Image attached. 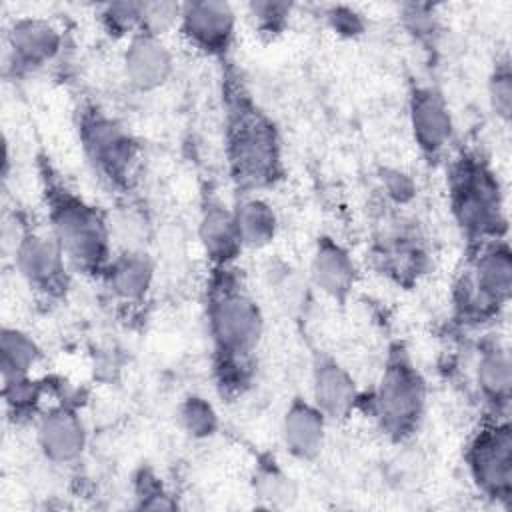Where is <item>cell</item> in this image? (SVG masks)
Masks as SVG:
<instances>
[{
  "label": "cell",
  "mask_w": 512,
  "mask_h": 512,
  "mask_svg": "<svg viewBox=\"0 0 512 512\" xmlns=\"http://www.w3.org/2000/svg\"><path fill=\"white\" fill-rule=\"evenodd\" d=\"M326 416L312 400L294 398L282 418V442L296 460H314L326 440Z\"/></svg>",
  "instance_id": "e0dca14e"
},
{
  "label": "cell",
  "mask_w": 512,
  "mask_h": 512,
  "mask_svg": "<svg viewBox=\"0 0 512 512\" xmlns=\"http://www.w3.org/2000/svg\"><path fill=\"white\" fill-rule=\"evenodd\" d=\"M42 352L36 340L20 328H2L0 336V372L2 380L30 376Z\"/></svg>",
  "instance_id": "7402d4cb"
},
{
  "label": "cell",
  "mask_w": 512,
  "mask_h": 512,
  "mask_svg": "<svg viewBox=\"0 0 512 512\" xmlns=\"http://www.w3.org/2000/svg\"><path fill=\"white\" fill-rule=\"evenodd\" d=\"M488 98L494 114L500 120L508 122L512 114V72H510L508 58L498 60L494 64V70L488 82Z\"/></svg>",
  "instance_id": "484cf974"
},
{
  "label": "cell",
  "mask_w": 512,
  "mask_h": 512,
  "mask_svg": "<svg viewBox=\"0 0 512 512\" xmlns=\"http://www.w3.org/2000/svg\"><path fill=\"white\" fill-rule=\"evenodd\" d=\"M312 284L336 302H344L356 282V266L350 252L336 240L322 236L310 260Z\"/></svg>",
  "instance_id": "2e32d148"
},
{
  "label": "cell",
  "mask_w": 512,
  "mask_h": 512,
  "mask_svg": "<svg viewBox=\"0 0 512 512\" xmlns=\"http://www.w3.org/2000/svg\"><path fill=\"white\" fill-rule=\"evenodd\" d=\"M48 226L70 266L84 274H102L112 260L104 216L60 182L46 184Z\"/></svg>",
  "instance_id": "7a4b0ae2"
},
{
  "label": "cell",
  "mask_w": 512,
  "mask_h": 512,
  "mask_svg": "<svg viewBox=\"0 0 512 512\" xmlns=\"http://www.w3.org/2000/svg\"><path fill=\"white\" fill-rule=\"evenodd\" d=\"M40 384L32 380V376H20V378H8L2 380V394L8 410H12L14 416H28L34 414L40 402Z\"/></svg>",
  "instance_id": "d4e9b609"
},
{
  "label": "cell",
  "mask_w": 512,
  "mask_h": 512,
  "mask_svg": "<svg viewBox=\"0 0 512 512\" xmlns=\"http://www.w3.org/2000/svg\"><path fill=\"white\" fill-rule=\"evenodd\" d=\"M146 2H112L100 8V22L112 36H134L142 28Z\"/></svg>",
  "instance_id": "cb8c5ba5"
},
{
  "label": "cell",
  "mask_w": 512,
  "mask_h": 512,
  "mask_svg": "<svg viewBox=\"0 0 512 512\" xmlns=\"http://www.w3.org/2000/svg\"><path fill=\"white\" fill-rule=\"evenodd\" d=\"M426 406V386L400 350L392 352L372 394V414L382 432L402 440L416 432Z\"/></svg>",
  "instance_id": "5b68a950"
},
{
  "label": "cell",
  "mask_w": 512,
  "mask_h": 512,
  "mask_svg": "<svg viewBox=\"0 0 512 512\" xmlns=\"http://www.w3.org/2000/svg\"><path fill=\"white\" fill-rule=\"evenodd\" d=\"M256 492L262 498H270L272 504H276L280 500L288 502V496H296L290 478L278 466H274V462L266 464L258 470Z\"/></svg>",
  "instance_id": "4316f807"
},
{
  "label": "cell",
  "mask_w": 512,
  "mask_h": 512,
  "mask_svg": "<svg viewBox=\"0 0 512 512\" xmlns=\"http://www.w3.org/2000/svg\"><path fill=\"white\" fill-rule=\"evenodd\" d=\"M226 150L234 180L248 192L272 184L282 174L280 140L272 122L240 94L228 104Z\"/></svg>",
  "instance_id": "3957f363"
},
{
  "label": "cell",
  "mask_w": 512,
  "mask_h": 512,
  "mask_svg": "<svg viewBox=\"0 0 512 512\" xmlns=\"http://www.w3.org/2000/svg\"><path fill=\"white\" fill-rule=\"evenodd\" d=\"M138 498H142V508H172L174 504L168 500L162 484L156 478H148V474L138 480Z\"/></svg>",
  "instance_id": "f546056e"
},
{
  "label": "cell",
  "mask_w": 512,
  "mask_h": 512,
  "mask_svg": "<svg viewBox=\"0 0 512 512\" xmlns=\"http://www.w3.org/2000/svg\"><path fill=\"white\" fill-rule=\"evenodd\" d=\"M60 48V30L44 18H18L8 32V50L16 70L42 68L58 56Z\"/></svg>",
  "instance_id": "5bb4252c"
},
{
  "label": "cell",
  "mask_w": 512,
  "mask_h": 512,
  "mask_svg": "<svg viewBox=\"0 0 512 512\" xmlns=\"http://www.w3.org/2000/svg\"><path fill=\"white\" fill-rule=\"evenodd\" d=\"M178 424L192 438H210L218 430V416L212 404L202 396H190L178 406Z\"/></svg>",
  "instance_id": "603a6c76"
},
{
  "label": "cell",
  "mask_w": 512,
  "mask_h": 512,
  "mask_svg": "<svg viewBox=\"0 0 512 512\" xmlns=\"http://www.w3.org/2000/svg\"><path fill=\"white\" fill-rule=\"evenodd\" d=\"M384 186L388 190V196H392L396 202H406L414 196L412 180L398 170L384 172Z\"/></svg>",
  "instance_id": "4dcf8cb0"
},
{
  "label": "cell",
  "mask_w": 512,
  "mask_h": 512,
  "mask_svg": "<svg viewBox=\"0 0 512 512\" xmlns=\"http://www.w3.org/2000/svg\"><path fill=\"white\" fill-rule=\"evenodd\" d=\"M326 20L332 26V30H336L342 36H356L364 30L360 14L346 6H332L326 14Z\"/></svg>",
  "instance_id": "f1b7e54d"
},
{
  "label": "cell",
  "mask_w": 512,
  "mask_h": 512,
  "mask_svg": "<svg viewBox=\"0 0 512 512\" xmlns=\"http://www.w3.org/2000/svg\"><path fill=\"white\" fill-rule=\"evenodd\" d=\"M236 20V12L228 2H186L180 4L178 30L194 50L222 56L234 42Z\"/></svg>",
  "instance_id": "30bf717a"
},
{
  "label": "cell",
  "mask_w": 512,
  "mask_h": 512,
  "mask_svg": "<svg viewBox=\"0 0 512 512\" xmlns=\"http://www.w3.org/2000/svg\"><path fill=\"white\" fill-rule=\"evenodd\" d=\"M464 316L486 318L502 308L512 292V254L504 240L480 244L470 270L458 286Z\"/></svg>",
  "instance_id": "52a82bcc"
},
{
  "label": "cell",
  "mask_w": 512,
  "mask_h": 512,
  "mask_svg": "<svg viewBox=\"0 0 512 512\" xmlns=\"http://www.w3.org/2000/svg\"><path fill=\"white\" fill-rule=\"evenodd\" d=\"M450 208L470 242L502 240L506 214L498 178L476 154H462L450 174Z\"/></svg>",
  "instance_id": "277c9868"
},
{
  "label": "cell",
  "mask_w": 512,
  "mask_h": 512,
  "mask_svg": "<svg viewBox=\"0 0 512 512\" xmlns=\"http://www.w3.org/2000/svg\"><path fill=\"white\" fill-rule=\"evenodd\" d=\"M468 472L478 490L494 500L508 502L512 494V434L506 416L486 422L464 452Z\"/></svg>",
  "instance_id": "ba28073f"
},
{
  "label": "cell",
  "mask_w": 512,
  "mask_h": 512,
  "mask_svg": "<svg viewBox=\"0 0 512 512\" xmlns=\"http://www.w3.org/2000/svg\"><path fill=\"white\" fill-rule=\"evenodd\" d=\"M410 128L416 146L436 158L450 144L454 122L446 98L432 86H420L410 96Z\"/></svg>",
  "instance_id": "7c38bea8"
},
{
  "label": "cell",
  "mask_w": 512,
  "mask_h": 512,
  "mask_svg": "<svg viewBox=\"0 0 512 512\" xmlns=\"http://www.w3.org/2000/svg\"><path fill=\"white\" fill-rule=\"evenodd\" d=\"M78 134L94 170L112 186H130L140 160V148L132 134L96 106L80 112Z\"/></svg>",
  "instance_id": "8992f818"
},
{
  "label": "cell",
  "mask_w": 512,
  "mask_h": 512,
  "mask_svg": "<svg viewBox=\"0 0 512 512\" xmlns=\"http://www.w3.org/2000/svg\"><path fill=\"white\" fill-rule=\"evenodd\" d=\"M122 70L128 84L140 92L162 88L174 72V56L160 36L136 32L122 54Z\"/></svg>",
  "instance_id": "8fae6325"
},
{
  "label": "cell",
  "mask_w": 512,
  "mask_h": 512,
  "mask_svg": "<svg viewBox=\"0 0 512 512\" xmlns=\"http://www.w3.org/2000/svg\"><path fill=\"white\" fill-rule=\"evenodd\" d=\"M14 264L24 282L46 296H60L68 288V260L52 234L20 232L14 244Z\"/></svg>",
  "instance_id": "9c48e42d"
},
{
  "label": "cell",
  "mask_w": 512,
  "mask_h": 512,
  "mask_svg": "<svg viewBox=\"0 0 512 512\" xmlns=\"http://www.w3.org/2000/svg\"><path fill=\"white\" fill-rule=\"evenodd\" d=\"M232 212L244 248H264L274 240L278 218L264 198L244 196Z\"/></svg>",
  "instance_id": "44dd1931"
},
{
  "label": "cell",
  "mask_w": 512,
  "mask_h": 512,
  "mask_svg": "<svg viewBox=\"0 0 512 512\" xmlns=\"http://www.w3.org/2000/svg\"><path fill=\"white\" fill-rule=\"evenodd\" d=\"M110 292L122 302H140L154 280V266L148 254L140 250H124L112 256L102 272Z\"/></svg>",
  "instance_id": "d6986e66"
},
{
  "label": "cell",
  "mask_w": 512,
  "mask_h": 512,
  "mask_svg": "<svg viewBox=\"0 0 512 512\" xmlns=\"http://www.w3.org/2000/svg\"><path fill=\"white\" fill-rule=\"evenodd\" d=\"M198 238L214 268L230 266L244 248L232 208H226L222 202L214 200L202 210Z\"/></svg>",
  "instance_id": "ac0fdd59"
},
{
  "label": "cell",
  "mask_w": 512,
  "mask_h": 512,
  "mask_svg": "<svg viewBox=\"0 0 512 512\" xmlns=\"http://www.w3.org/2000/svg\"><path fill=\"white\" fill-rule=\"evenodd\" d=\"M510 354L500 344H490L482 350L476 362V384L484 400L494 408L496 416H506L512 384Z\"/></svg>",
  "instance_id": "ffe728a7"
},
{
  "label": "cell",
  "mask_w": 512,
  "mask_h": 512,
  "mask_svg": "<svg viewBox=\"0 0 512 512\" xmlns=\"http://www.w3.org/2000/svg\"><path fill=\"white\" fill-rule=\"evenodd\" d=\"M292 6L286 2H252L248 4V16L254 20V26L262 32L276 34L288 22Z\"/></svg>",
  "instance_id": "83f0119b"
},
{
  "label": "cell",
  "mask_w": 512,
  "mask_h": 512,
  "mask_svg": "<svg viewBox=\"0 0 512 512\" xmlns=\"http://www.w3.org/2000/svg\"><path fill=\"white\" fill-rule=\"evenodd\" d=\"M360 394L352 374L336 360L320 356L312 368V402L330 420L346 418L358 404Z\"/></svg>",
  "instance_id": "9a60e30c"
},
{
  "label": "cell",
  "mask_w": 512,
  "mask_h": 512,
  "mask_svg": "<svg viewBox=\"0 0 512 512\" xmlns=\"http://www.w3.org/2000/svg\"><path fill=\"white\" fill-rule=\"evenodd\" d=\"M208 288V334L216 354L222 386L246 382L252 354L258 350L264 318L250 292L230 266L216 268Z\"/></svg>",
  "instance_id": "6da1fadb"
},
{
  "label": "cell",
  "mask_w": 512,
  "mask_h": 512,
  "mask_svg": "<svg viewBox=\"0 0 512 512\" xmlns=\"http://www.w3.org/2000/svg\"><path fill=\"white\" fill-rule=\"evenodd\" d=\"M36 442L54 464H70L86 448V428L78 412L66 404L52 406L36 418Z\"/></svg>",
  "instance_id": "4fadbf2b"
}]
</instances>
